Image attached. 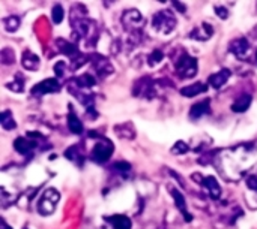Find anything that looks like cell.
<instances>
[{
  "instance_id": "cell-9",
  "label": "cell",
  "mask_w": 257,
  "mask_h": 229,
  "mask_svg": "<svg viewBox=\"0 0 257 229\" xmlns=\"http://www.w3.org/2000/svg\"><path fill=\"white\" fill-rule=\"evenodd\" d=\"M60 90V82L56 78H47L41 81L39 84L32 87V94L33 96H42L47 93H56Z\"/></svg>"
},
{
  "instance_id": "cell-15",
  "label": "cell",
  "mask_w": 257,
  "mask_h": 229,
  "mask_svg": "<svg viewBox=\"0 0 257 229\" xmlns=\"http://www.w3.org/2000/svg\"><path fill=\"white\" fill-rule=\"evenodd\" d=\"M21 63H23L24 69H27V70H38L41 62H39V57H38L35 52H32L30 50H26V51L23 52Z\"/></svg>"
},
{
  "instance_id": "cell-30",
  "label": "cell",
  "mask_w": 257,
  "mask_h": 229,
  "mask_svg": "<svg viewBox=\"0 0 257 229\" xmlns=\"http://www.w3.org/2000/svg\"><path fill=\"white\" fill-rule=\"evenodd\" d=\"M188 150H190V147L184 141H178L172 148V154H185Z\"/></svg>"
},
{
  "instance_id": "cell-8",
  "label": "cell",
  "mask_w": 257,
  "mask_h": 229,
  "mask_svg": "<svg viewBox=\"0 0 257 229\" xmlns=\"http://www.w3.org/2000/svg\"><path fill=\"white\" fill-rule=\"evenodd\" d=\"M89 58H90V62H92V64L95 68V72L98 74V76L104 78V76L113 74V66H111V63L108 62L107 57H104L101 54H93Z\"/></svg>"
},
{
  "instance_id": "cell-20",
  "label": "cell",
  "mask_w": 257,
  "mask_h": 229,
  "mask_svg": "<svg viewBox=\"0 0 257 229\" xmlns=\"http://www.w3.org/2000/svg\"><path fill=\"white\" fill-rule=\"evenodd\" d=\"M251 100H253V96L245 93V94H241V98H238L233 105H232V111L233 112H245L250 105H251Z\"/></svg>"
},
{
  "instance_id": "cell-18",
  "label": "cell",
  "mask_w": 257,
  "mask_h": 229,
  "mask_svg": "<svg viewBox=\"0 0 257 229\" xmlns=\"http://www.w3.org/2000/svg\"><path fill=\"white\" fill-rule=\"evenodd\" d=\"M105 220L114 229H131V220L123 214L105 216Z\"/></svg>"
},
{
  "instance_id": "cell-24",
  "label": "cell",
  "mask_w": 257,
  "mask_h": 229,
  "mask_svg": "<svg viewBox=\"0 0 257 229\" xmlns=\"http://www.w3.org/2000/svg\"><path fill=\"white\" fill-rule=\"evenodd\" d=\"M0 124L6 130H14L17 128V123L14 120V116H12V112L9 110H5V111L0 112Z\"/></svg>"
},
{
  "instance_id": "cell-22",
  "label": "cell",
  "mask_w": 257,
  "mask_h": 229,
  "mask_svg": "<svg viewBox=\"0 0 257 229\" xmlns=\"http://www.w3.org/2000/svg\"><path fill=\"white\" fill-rule=\"evenodd\" d=\"M68 128L75 135L83 134V123L80 122V118L75 116V112L72 110H69V114H68Z\"/></svg>"
},
{
  "instance_id": "cell-12",
  "label": "cell",
  "mask_w": 257,
  "mask_h": 229,
  "mask_svg": "<svg viewBox=\"0 0 257 229\" xmlns=\"http://www.w3.org/2000/svg\"><path fill=\"white\" fill-rule=\"evenodd\" d=\"M38 147V141L36 140H27L24 136H18L14 141V148L20 153V154H27L30 153L33 148Z\"/></svg>"
},
{
  "instance_id": "cell-1",
  "label": "cell",
  "mask_w": 257,
  "mask_h": 229,
  "mask_svg": "<svg viewBox=\"0 0 257 229\" xmlns=\"http://www.w3.org/2000/svg\"><path fill=\"white\" fill-rule=\"evenodd\" d=\"M152 27L161 34H169L176 27V16L170 9H163L152 16Z\"/></svg>"
},
{
  "instance_id": "cell-5",
  "label": "cell",
  "mask_w": 257,
  "mask_h": 229,
  "mask_svg": "<svg viewBox=\"0 0 257 229\" xmlns=\"http://www.w3.org/2000/svg\"><path fill=\"white\" fill-rule=\"evenodd\" d=\"M114 152V146L110 140L101 138L92 148V159L98 164H105Z\"/></svg>"
},
{
  "instance_id": "cell-19",
  "label": "cell",
  "mask_w": 257,
  "mask_h": 229,
  "mask_svg": "<svg viewBox=\"0 0 257 229\" xmlns=\"http://www.w3.org/2000/svg\"><path fill=\"white\" fill-rule=\"evenodd\" d=\"M56 44H57V48L60 50V52L69 56L71 60L75 58V57L80 54L77 45H74L72 42H68V40H65V39H56Z\"/></svg>"
},
{
  "instance_id": "cell-4",
  "label": "cell",
  "mask_w": 257,
  "mask_h": 229,
  "mask_svg": "<svg viewBox=\"0 0 257 229\" xmlns=\"http://www.w3.org/2000/svg\"><path fill=\"white\" fill-rule=\"evenodd\" d=\"M122 26L125 30H128L130 33L136 34V33H142V28L145 26V20L142 16V14L137 9H126L122 14Z\"/></svg>"
},
{
  "instance_id": "cell-28",
  "label": "cell",
  "mask_w": 257,
  "mask_h": 229,
  "mask_svg": "<svg viewBox=\"0 0 257 229\" xmlns=\"http://www.w3.org/2000/svg\"><path fill=\"white\" fill-rule=\"evenodd\" d=\"M0 60L3 64H14L15 63V52L11 48H3L0 52Z\"/></svg>"
},
{
  "instance_id": "cell-16",
  "label": "cell",
  "mask_w": 257,
  "mask_h": 229,
  "mask_svg": "<svg viewBox=\"0 0 257 229\" xmlns=\"http://www.w3.org/2000/svg\"><path fill=\"white\" fill-rule=\"evenodd\" d=\"M209 112H211V105H209V99H206V100L197 102V104H194L191 106L190 117L194 118V120H197V118H200V117H203V116H206Z\"/></svg>"
},
{
  "instance_id": "cell-34",
  "label": "cell",
  "mask_w": 257,
  "mask_h": 229,
  "mask_svg": "<svg viewBox=\"0 0 257 229\" xmlns=\"http://www.w3.org/2000/svg\"><path fill=\"white\" fill-rule=\"evenodd\" d=\"M247 186H248L251 190H256L257 192V177H248V180H247Z\"/></svg>"
},
{
  "instance_id": "cell-11",
  "label": "cell",
  "mask_w": 257,
  "mask_h": 229,
  "mask_svg": "<svg viewBox=\"0 0 257 229\" xmlns=\"http://www.w3.org/2000/svg\"><path fill=\"white\" fill-rule=\"evenodd\" d=\"M212 34H214V27L209 22H202L199 27L191 30L190 38L196 40H208Z\"/></svg>"
},
{
  "instance_id": "cell-26",
  "label": "cell",
  "mask_w": 257,
  "mask_h": 229,
  "mask_svg": "<svg viewBox=\"0 0 257 229\" xmlns=\"http://www.w3.org/2000/svg\"><path fill=\"white\" fill-rule=\"evenodd\" d=\"M6 88L12 90V92H15V93H21V92L24 90V80H23V76H21L20 74H17L15 80H14L12 82H8V84H6Z\"/></svg>"
},
{
  "instance_id": "cell-29",
  "label": "cell",
  "mask_w": 257,
  "mask_h": 229,
  "mask_svg": "<svg viewBox=\"0 0 257 229\" xmlns=\"http://www.w3.org/2000/svg\"><path fill=\"white\" fill-rule=\"evenodd\" d=\"M163 58H164V52H163L161 50H154V51L148 56V63H149L151 66H155V64L161 63Z\"/></svg>"
},
{
  "instance_id": "cell-31",
  "label": "cell",
  "mask_w": 257,
  "mask_h": 229,
  "mask_svg": "<svg viewBox=\"0 0 257 229\" xmlns=\"http://www.w3.org/2000/svg\"><path fill=\"white\" fill-rule=\"evenodd\" d=\"M114 170H117L120 172H130L131 171V165L128 162H125V160H119V162L114 164Z\"/></svg>"
},
{
  "instance_id": "cell-10",
  "label": "cell",
  "mask_w": 257,
  "mask_h": 229,
  "mask_svg": "<svg viewBox=\"0 0 257 229\" xmlns=\"http://www.w3.org/2000/svg\"><path fill=\"white\" fill-rule=\"evenodd\" d=\"M229 50H230V52H233L238 58L245 60V58L248 57V54H250L251 46H250V42H248L245 38H238V39H235V40L230 42Z\"/></svg>"
},
{
  "instance_id": "cell-35",
  "label": "cell",
  "mask_w": 257,
  "mask_h": 229,
  "mask_svg": "<svg viewBox=\"0 0 257 229\" xmlns=\"http://www.w3.org/2000/svg\"><path fill=\"white\" fill-rule=\"evenodd\" d=\"M173 6L179 8V12H182V14H185V12H187V8H185V4H184V3H179V2H173Z\"/></svg>"
},
{
  "instance_id": "cell-21",
  "label": "cell",
  "mask_w": 257,
  "mask_h": 229,
  "mask_svg": "<svg viewBox=\"0 0 257 229\" xmlns=\"http://www.w3.org/2000/svg\"><path fill=\"white\" fill-rule=\"evenodd\" d=\"M65 156H66L69 160L75 162L77 165H81V164H83V159H84V153H83V150H81V146H72V147L66 148Z\"/></svg>"
},
{
  "instance_id": "cell-33",
  "label": "cell",
  "mask_w": 257,
  "mask_h": 229,
  "mask_svg": "<svg viewBox=\"0 0 257 229\" xmlns=\"http://www.w3.org/2000/svg\"><path fill=\"white\" fill-rule=\"evenodd\" d=\"M215 14H217L221 20L229 18V9L224 8V6H215Z\"/></svg>"
},
{
  "instance_id": "cell-27",
  "label": "cell",
  "mask_w": 257,
  "mask_h": 229,
  "mask_svg": "<svg viewBox=\"0 0 257 229\" xmlns=\"http://www.w3.org/2000/svg\"><path fill=\"white\" fill-rule=\"evenodd\" d=\"M63 16H65V10H63V6L62 4H54L53 9H51V20L54 24H60L63 21Z\"/></svg>"
},
{
  "instance_id": "cell-3",
  "label": "cell",
  "mask_w": 257,
  "mask_h": 229,
  "mask_svg": "<svg viewBox=\"0 0 257 229\" xmlns=\"http://www.w3.org/2000/svg\"><path fill=\"white\" fill-rule=\"evenodd\" d=\"M59 201H60V194H59L56 189L50 188V189H47V190L44 192V195L41 196V200H39V202H38V212H39L42 216H50V214L54 213V210H56Z\"/></svg>"
},
{
  "instance_id": "cell-2",
  "label": "cell",
  "mask_w": 257,
  "mask_h": 229,
  "mask_svg": "<svg viewBox=\"0 0 257 229\" xmlns=\"http://www.w3.org/2000/svg\"><path fill=\"white\" fill-rule=\"evenodd\" d=\"M175 62V68H176V74L181 78H193L197 75V58L188 56L187 52L182 51V54H179L178 57L173 58Z\"/></svg>"
},
{
  "instance_id": "cell-6",
  "label": "cell",
  "mask_w": 257,
  "mask_h": 229,
  "mask_svg": "<svg viewBox=\"0 0 257 229\" xmlns=\"http://www.w3.org/2000/svg\"><path fill=\"white\" fill-rule=\"evenodd\" d=\"M157 81H152L149 76L140 78L136 86H134V96H142V98H154L157 93Z\"/></svg>"
},
{
  "instance_id": "cell-38",
  "label": "cell",
  "mask_w": 257,
  "mask_h": 229,
  "mask_svg": "<svg viewBox=\"0 0 257 229\" xmlns=\"http://www.w3.org/2000/svg\"><path fill=\"white\" fill-rule=\"evenodd\" d=\"M24 229H27V228H24Z\"/></svg>"
},
{
  "instance_id": "cell-13",
  "label": "cell",
  "mask_w": 257,
  "mask_h": 229,
  "mask_svg": "<svg viewBox=\"0 0 257 229\" xmlns=\"http://www.w3.org/2000/svg\"><path fill=\"white\" fill-rule=\"evenodd\" d=\"M230 75H232V72H230V69H221V70H218L217 74H212L211 76H209V84L214 87V88H221L227 81H229V78H230Z\"/></svg>"
},
{
  "instance_id": "cell-37",
  "label": "cell",
  "mask_w": 257,
  "mask_h": 229,
  "mask_svg": "<svg viewBox=\"0 0 257 229\" xmlns=\"http://www.w3.org/2000/svg\"><path fill=\"white\" fill-rule=\"evenodd\" d=\"M256 62H257V52H256Z\"/></svg>"
},
{
  "instance_id": "cell-17",
  "label": "cell",
  "mask_w": 257,
  "mask_h": 229,
  "mask_svg": "<svg viewBox=\"0 0 257 229\" xmlns=\"http://www.w3.org/2000/svg\"><path fill=\"white\" fill-rule=\"evenodd\" d=\"M206 90H208V86L205 82L197 81V82H194L191 86H187V87L181 88V94L185 96V98H194V96H197L200 93H205Z\"/></svg>"
},
{
  "instance_id": "cell-7",
  "label": "cell",
  "mask_w": 257,
  "mask_h": 229,
  "mask_svg": "<svg viewBox=\"0 0 257 229\" xmlns=\"http://www.w3.org/2000/svg\"><path fill=\"white\" fill-rule=\"evenodd\" d=\"M193 178L208 190V194H209V196H211V198L218 200V198L221 196V188H220V184H218V182H217V178H215V177H212V176L202 177L200 174H194V176H193Z\"/></svg>"
},
{
  "instance_id": "cell-36",
  "label": "cell",
  "mask_w": 257,
  "mask_h": 229,
  "mask_svg": "<svg viewBox=\"0 0 257 229\" xmlns=\"http://www.w3.org/2000/svg\"><path fill=\"white\" fill-rule=\"evenodd\" d=\"M0 228H2V229H12V228H9V226H8V224L5 222V219H2V225H0Z\"/></svg>"
},
{
  "instance_id": "cell-32",
  "label": "cell",
  "mask_w": 257,
  "mask_h": 229,
  "mask_svg": "<svg viewBox=\"0 0 257 229\" xmlns=\"http://www.w3.org/2000/svg\"><path fill=\"white\" fill-rule=\"evenodd\" d=\"M65 69H66V64H65V62H57V63L54 64V72H56V76H57V78H62V76L65 75Z\"/></svg>"
},
{
  "instance_id": "cell-25",
  "label": "cell",
  "mask_w": 257,
  "mask_h": 229,
  "mask_svg": "<svg viewBox=\"0 0 257 229\" xmlns=\"http://www.w3.org/2000/svg\"><path fill=\"white\" fill-rule=\"evenodd\" d=\"M3 27H5L6 32H9V33L17 32L18 27H20V18L15 16V15H9V16L3 18Z\"/></svg>"
},
{
  "instance_id": "cell-14",
  "label": "cell",
  "mask_w": 257,
  "mask_h": 229,
  "mask_svg": "<svg viewBox=\"0 0 257 229\" xmlns=\"http://www.w3.org/2000/svg\"><path fill=\"white\" fill-rule=\"evenodd\" d=\"M170 194H172V196H173V200H175V204H176L178 210H181V213L185 216V220H187V222L193 220V218H191V216L188 214V212H187V201H185V196H184L178 189H175V188L170 189Z\"/></svg>"
},
{
  "instance_id": "cell-23",
  "label": "cell",
  "mask_w": 257,
  "mask_h": 229,
  "mask_svg": "<svg viewBox=\"0 0 257 229\" xmlns=\"http://www.w3.org/2000/svg\"><path fill=\"white\" fill-rule=\"evenodd\" d=\"M72 82L77 87H80L83 90H87V88H90V87H93L96 84V78H93L90 74H84V75H80L75 80H72Z\"/></svg>"
}]
</instances>
